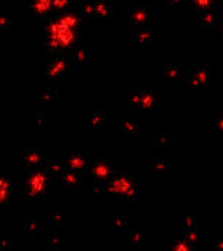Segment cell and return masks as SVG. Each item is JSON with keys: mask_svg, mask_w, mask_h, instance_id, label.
<instances>
[{"mask_svg": "<svg viewBox=\"0 0 223 251\" xmlns=\"http://www.w3.org/2000/svg\"><path fill=\"white\" fill-rule=\"evenodd\" d=\"M80 29H74L67 25L61 15L56 13L47 25L46 31V49L49 54H58V53H69L76 44L79 38Z\"/></svg>", "mask_w": 223, "mask_h": 251, "instance_id": "cell-1", "label": "cell"}, {"mask_svg": "<svg viewBox=\"0 0 223 251\" xmlns=\"http://www.w3.org/2000/svg\"><path fill=\"white\" fill-rule=\"evenodd\" d=\"M101 194H104L110 200L137 203L139 201V183L128 173L117 170L111 178L105 183Z\"/></svg>", "mask_w": 223, "mask_h": 251, "instance_id": "cell-2", "label": "cell"}, {"mask_svg": "<svg viewBox=\"0 0 223 251\" xmlns=\"http://www.w3.org/2000/svg\"><path fill=\"white\" fill-rule=\"evenodd\" d=\"M51 187H56V183L43 168H35L32 171H28L24 180L25 201L28 203L46 201L47 194Z\"/></svg>", "mask_w": 223, "mask_h": 251, "instance_id": "cell-3", "label": "cell"}, {"mask_svg": "<svg viewBox=\"0 0 223 251\" xmlns=\"http://www.w3.org/2000/svg\"><path fill=\"white\" fill-rule=\"evenodd\" d=\"M117 170L114 168L111 161L102 159V158H94L89 162V168L86 173V177L94 183V190L98 193H102L105 183L111 178Z\"/></svg>", "mask_w": 223, "mask_h": 251, "instance_id": "cell-4", "label": "cell"}, {"mask_svg": "<svg viewBox=\"0 0 223 251\" xmlns=\"http://www.w3.org/2000/svg\"><path fill=\"white\" fill-rule=\"evenodd\" d=\"M210 79V67L207 64H196L191 67H185L184 83L190 88L198 89L207 85Z\"/></svg>", "mask_w": 223, "mask_h": 251, "instance_id": "cell-5", "label": "cell"}, {"mask_svg": "<svg viewBox=\"0 0 223 251\" xmlns=\"http://www.w3.org/2000/svg\"><path fill=\"white\" fill-rule=\"evenodd\" d=\"M70 64H72V59L69 53L54 54V57H51V60L46 66V76L53 82L58 80L69 72Z\"/></svg>", "mask_w": 223, "mask_h": 251, "instance_id": "cell-6", "label": "cell"}, {"mask_svg": "<svg viewBox=\"0 0 223 251\" xmlns=\"http://www.w3.org/2000/svg\"><path fill=\"white\" fill-rule=\"evenodd\" d=\"M25 12L38 21L49 19L54 13L53 0H25Z\"/></svg>", "mask_w": 223, "mask_h": 251, "instance_id": "cell-7", "label": "cell"}, {"mask_svg": "<svg viewBox=\"0 0 223 251\" xmlns=\"http://www.w3.org/2000/svg\"><path fill=\"white\" fill-rule=\"evenodd\" d=\"M83 177L85 176L66 168V171L57 180L56 187L61 188L63 191H69V193H79L83 186Z\"/></svg>", "mask_w": 223, "mask_h": 251, "instance_id": "cell-8", "label": "cell"}, {"mask_svg": "<svg viewBox=\"0 0 223 251\" xmlns=\"http://www.w3.org/2000/svg\"><path fill=\"white\" fill-rule=\"evenodd\" d=\"M46 149L44 148H35L28 146L24 149V170L25 173L32 171L35 168H41L46 162Z\"/></svg>", "mask_w": 223, "mask_h": 251, "instance_id": "cell-9", "label": "cell"}, {"mask_svg": "<svg viewBox=\"0 0 223 251\" xmlns=\"http://www.w3.org/2000/svg\"><path fill=\"white\" fill-rule=\"evenodd\" d=\"M150 19H152V12L149 7H145V6L131 7L130 15H128V29L134 31L137 28L149 26Z\"/></svg>", "mask_w": 223, "mask_h": 251, "instance_id": "cell-10", "label": "cell"}, {"mask_svg": "<svg viewBox=\"0 0 223 251\" xmlns=\"http://www.w3.org/2000/svg\"><path fill=\"white\" fill-rule=\"evenodd\" d=\"M70 59L72 63L74 64H91L92 63V57H94V49L91 43H77L70 51Z\"/></svg>", "mask_w": 223, "mask_h": 251, "instance_id": "cell-11", "label": "cell"}, {"mask_svg": "<svg viewBox=\"0 0 223 251\" xmlns=\"http://www.w3.org/2000/svg\"><path fill=\"white\" fill-rule=\"evenodd\" d=\"M184 6L188 16L198 18L210 9H219V0H187Z\"/></svg>", "mask_w": 223, "mask_h": 251, "instance_id": "cell-12", "label": "cell"}, {"mask_svg": "<svg viewBox=\"0 0 223 251\" xmlns=\"http://www.w3.org/2000/svg\"><path fill=\"white\" fill-rule=\"evenodd\" d=\"M89 162H91V159H88L80 151H73L64 161V164L69 170H73L82 176H86L88 168H89Z\"/></svg>", "mask_w": 223, "mask_h": 251, "instance_id": "cell-13", "label": "cell"}, {"mask_svg": "<svg viewBox=\"0 0 223 251\" xmlns=\"http://www.w3.org/2000/svg\"><path fill=\"white\" fill-rule=\"evenodd\" d=\"M162 77H164V82L169 86L178 85L185 77V67L176 66V64H167L164 67Z\"/></svg>", "mask_w": 223, "mask_h": 251, "instance_id": "cell-14", "label": "cell"}, {"mask_svg": "<svg viewBox=\"0 0 223 251\" xmlns=\"http://www.w3.org/2000/svg\"><path fill=\"white\" fill-rule=\"evenodd\" d=\"M222 24V16L219 9H210L198 16V28L201 29H215L221 26Z\"/></svg>", "mask_w": 223, "mask_h": 251, "instance_id": "cell-15", "label": "cell"}, {"mask_svg": "<svg viewBox=\"0 0 223 251\" xmlns=\"http://www.w3.org/2000/svg\"><path fill=\"white\" fill-rule=\"evenodd\" d=\"M161 107V95L158 91L150 89V88H145L143 89V95H142V104H140V110L143 111H155L159 110Z\"/></svg>", "mask_w": 223, "mask_h": 251, "instance_id": "cell-16", "label": "cell"}, {"mask_svg": "<svg viewBox=\"0 0 223 251\" xmlns=\"http://www.w3.org/2000/svg\"><path fill=\"white\" fill-rule=\"evenodd\" d=\"M131 37L136 41V44L139 46L140 50L148 51L150 49L152 44V31L149 26H143V28H137L134 31H131Z\"/></svg>", "mask_w": 223, "mask_h": 251, "instance_id": "cell-17", "label": "cell"}, {"mask_svg": "<svg viewBox=\"0 0 223 251\" xmlns=\"http://www.w3.org/2000/svg\"><path fill=\"white\" fill-rule=\"evenodd\" d=\"M85 125L94 133H104V130H105V114L102 111H91L85 117Z\"/></svg>", "mask_w": 223, "mask_h": 251, "instance_id": "cell-18", "label": "cell"}, {"mask_svg": "<svg viewBox=\"0 0 223 251\" xmlns=\"http://www.w3.org/2000/svg\"><path fill=\"white\" fill-rule=\"evenodd\" d=\"M47 224L53 228H66L69 225V213L64 209H53L47 215Z\"/></svg>", "mask_w": 223, "mask_h": 251, "instance_id": "cell-19", "label": "cell"}, {"mask_svg": "<svg viewBox=\"0 0 223 251\" xmlns=\"http://www.w3.org/2000/svg\"><path fill=\"white\" fill-rule=\"evenodd\" d=\"M0 201L9 204L12 201V180L7 171L0 173Z\"/></svg>", "mask_w": 223, "mask_h": 251, "instance_id": "cell-20", "label": "cell"}, {"mask_svg": "<svg viewBox=\"0 0 223 251\" xmlns=\"http://www.w3.org/2000/svg\"><path fill=\"white\" fill-rule=\"evenodd\" d=\"M53 180L54 183H57V180L61 177V174L66 171V164L64 162H60V161H56V159H46V162L43 164L41 167Z\"/></svg>", "mask_w": 223, "mask_h": 251, "instance_id": "cell-21", "label": "cell"}, {"mask_svg": "<svg viewBox=\"0 0 223 251\" xmlns=\"http://www.w3.org/2000/svg\"><path fill=\"white\" fill-rule=\"evenodd\" d=\"M178 234L179 237H182L184 240H187L193 247L194 250L198 247L201 238H203V231L198 229V228H184V229H178Z\"/></svg>", "mask_w": 223, "mask_h": 251, "instance_id": "cell-22", "label": "cell"}, {"mask_svg": "<svg viewBox=\"0 0 223 251\" xmlns=\"http://www.w3.org/2000/svg\"><path fill=\"white\" fill-rule=\"evenodd\" d=\"M57 97H58V89L53 86L43 88L35 92V101L38 104H53L57 100Z\"/></svg>", "mask_w": 223, "mask_h": 251, "instance_id": "cell-23", "label": "cell"}, {"mask_svg": "<svg viewBox=\"0 0 223 251\" xmlns=\"http://www.w3.org/2000/svg\"><path fill=\"white\" fill-rule=\"evenodd\" d=\"M117 131L121 134H139L140 127L131 120H128L124 114H121L117 120Z\"/></svg>", "mask_w": 223, "mask_h": 251, "instance_id": "cell-24", "label": "cell"}, {"mask_svg": "<svg viewBox=\"0 0 223 251\" xmlns=\"http://www.w3.org/2000/svg\"><path fill=\"white\" fill-rule=\"evenodd\" d=\"M94 6H95V18H111L115 13V9L112 7L111 4L107 0H92Z\"/></svg>", "mask_w": 223, "mask_h": 251, "instance_id": "cell-25", "label": "cell"}, {"mask_svg": "<svg viewBox=\"0 0 223 251\" xmlns=\"http://www.w3.org/2000/svg\"><path fill=\"white\" fill-rule=\"evenodd\" d=\"M171 167H172V164L162 158H153L150 162V170L155 177H162L167 171L171 170Z\"/></svg>", "mask_w": 223, "mask_h": 251, "instance_id": "cell-26", "label": "cell"}, {"mask_svg": "<svg viewBox=\"0 0 223 251\" xmlns=\"http://www.w3.org/2000/svg\"><path fill=\"white\" fill-rule=\"evenodd\" d=\"M165 250L169 251H193L194 247L187 241L184 240L182 237L178 235L176 240H171V241H165Z\"/></svg>", "mask_w": 223, "mask_h": 251, "instance_id": "cell-27", "label": "cell"}, {"mask_svg": "<svg viewBox=\"0 0 223 251\" xmlns=\"http://www.w3.org/2000/svg\"><path fill=\"white\" fill-rule=\"evenodd\" d=\"M38 229H40V225L35 218H32V216L24 218V231L28 238H35L38 234Z\"/></svg>", "mask_w": 223, "mask_h": 251, "instance_id": "cell-28", "label": "cell"}, {"mask_svg": "<svg viewBox=\"0 0 223 251\" xmlns=\"http://www.w3.org/2000/svg\"><path fill=\"white\" fill-rule=\"evenodd\" d=\"M143 240H145V235L140 229L137 228L128 229V249L130 250H137L142 246Z\"/></svg>", "mask_w": 223, "mask_h": 251, "instance_id": "cell-29", "label": "cell"}, {"mask_svg": "<svg viewBox=\"0 0 223 251\" xmlns=\"http://www.w3.org/2000/svg\"><path fill=\"white\" fill-rule=\"evenodd\" d=\"M142 95H143L142 88H131L128 91V108L130 110H140Z\"/></svg>", "mask_w": 223, "mask_h": 251, "instance_id": "cell-30", "label": "cell"}, {"mask_svg": "<svg viewBox=\"0 0 223 251\" xmlns=\"http://www.w3.org/2000/svg\"><path fill=\"white\" fill-rule=\"evenodd\" d=\"M128 225H130V219L128 216H124V215H117L110 219V226L114 229H125Z\"/></svg>", "mask_w": 223, "mask_h": 251, "instance_id": "cell-31", "label": "cell"}, {"mask_svg": "<svg viewBox=\"0 0 223 251\" xmlns=\"http://www.w3.org/2000/svg\"><path fill=\"white\" fill-rule=\"evenodd\" d=\"M79 12H80V16H83V18H95V6H94V1L92 0L82 1L80 6H79Z\"/></svg>", "mask_w": 223, "mask_h": 251, "instance_id": "cell-32", "label": "cell"}, {"mask_svg": "<svg viewBox=\"0 0 223 251\" xmlns=\"http://www.w3.org/2000/svg\"><path fill=\"white\" fill-rule=\"evenodd\" d=\"M46 125H47V113L43 111V110L37 111V113H35V131H37V133L44 131Z\"/></svg>", "mask_w": 223, "mask_h": 251, "instance_id": "cell-33", "label": "cell"}, {"mask_svg": "<svg viewBox=\"0 0 223 251\" xmlns=\"http://www.w3.org/2000/svg\"><path fill=\"white\" fill-rule=\"evenodd\" d=\"M73 6V0H53V9L54 13H63L70 10Z\"/></svg>", "mask_w": 223, "mask_h": 251, "instance_id": "cell-34", "label": "cell"}, {"mask_svg": "<svg viewBox=\"0 0 223 251\" xmlns=\"http://www.w3.org/2000/svg\"><path fill=\"white\" fill-rule=\"evenodd\" d=\"M210 130L212 133H216V134H223V111L222 113H218L212 123H210Z\"/></svg>", "mask_w": 223, "mask_h": 251, "instance_id": "cell-35", "label": "cell"}, {"mask_svg": "<svg viewBox=\"0 0 223 251\" xmlns=\"http://www.w3.org/2000/svg\"><path fill=\"white\" fill-rule=\"evenodd\" d=\"M152 142L155 146H169L173 143V137L169 134H155Z\"/></svg>", "mask_w": 223, "mask_h": 251, "instance_id": "cell-36", "label": "cell"}, {"mask_svg": "<svg viewBox=\"0 0 223 251\" xmlns=\"http://www.w3.org/2000/svg\"><path fill=\"white\" fill-rule=\"evenodd\" d=\"M47 246H49V250L51 251H57L61 249V246H63V240L58 237V235H51L50 238H49V241H47Z\"/></svg>", "mask_w": 223, "mask_h": 251, "instance_id": "cell-37", "label": "cell"}, {"mask_svg": "<svg viewBox=\"0 0 223 251\" xmlns=\"http://www.w3.org/2000/svg\"><path fill=\"white\" fill-rule=\"evenodd\" d=\"M10 26H12V18L6 12H1L0 13V28L1 29H9Z\"/></svg>", "mask_w": 223, "mask_h": 251, "instance_id": "cell-38", "label": "cell"}, {"mask_svg": "<svg viewBox=\"0 0 223 251\" xmlns=\"http://www.w3.org/2000/svg\"><path fill=\"white\" fill-rule=\"evenodd\" d=\"M197 216H188L185 219V228H198V222H197Z\"/></svg>", "mask_w": 223, "mask_h": 251, "instance_id": "cell-39", "label": "cell"}, {"mask_svg": "<svg viewBox=\"0 0 223 251\" xmlns=\"http://www.w3.org/2000/svg\"><path fill=\"white\" fill-rule=\"evenodd\" d=\"M210 249L213 251H223V238L213 240V241L210 243Z\"/></svg>", "mask_w": 223, "mask_h": 251, "instance_id": "cell-40", "label": "cell"}, {"mask_svg": "<svg viewBox=\"0 0 223 251\" xmlns=\"http://www.w3.org/2000/svg\"><path fill=\"white\" fill-rule=\"evenodd\" d=\"M187 0H164V4L165 6H171V7H175V6H182L185 4Z\"/></svg>", "mask_w": 223, "mask_h": 251, "instance_id": "cell-41", "label": "cell"}, {"mask_svg": "<svg viewBox=\"0 0 223 251\" xmlns=\"http://www.w3.org/2000/svg\"><path fill=\"white\" fill-rule=\"evenodd\" d=\"M0 250L1 251L12 250V241H10V240H1V241H0Z\"/></svg>", "mask_w": 223, "mask_h": 251, "instance_id": "cell-42", "label": "cell"}, {"mask_svg": "<svg viewBox=\"0 0 223 251\" xmlns=\"http://www.w3.org/2000/svg\"><path fill=\"white\" fill-rule=\"evenodd\" d=\"M221 29H222V37H223V19H222V24H221Z\"/></svg>", "mask_w": 223, "mask_h": 251, "instance_id": "cell-43", "label": "cell"}]
</instances>
